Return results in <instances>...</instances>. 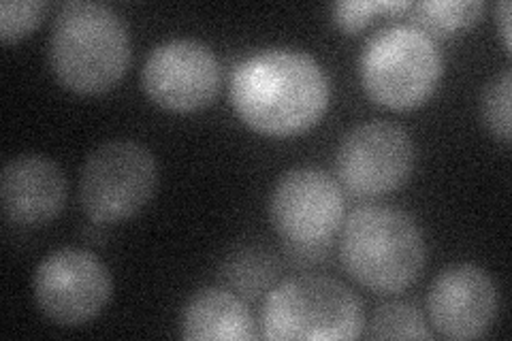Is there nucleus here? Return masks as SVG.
I'll list each match as a JSON object with an SVG mask.
<instances>
[{
	"label": "nucleus",
	"instance_id": "obj_1",
	"mask_svg": "<svg viewBox=\"0 0 512 341\" xmlns=\"http://www.w3.org/2000/svg\"><path fill=\"white\" fill-rule=\"evenodd\" d=\"M329 77L320 62L297 47H267L237 64L229 99L252 131L288 137L308 131L329 107Z\"/></svg>",
	"mask_w": 512,
	"mask_h": 341
},
{
	"label": "nucleus",
	"instance_id": "obj_2",
	"mask_svg": "<svg viewBox=\"0 0 512 341\" xmlns=\"http://www.w3.org/2000/svg\"><path fill=\"white\" fill-rule=\"evenodd\" d=\"M50 64L64 88L101 94L114 88L131 64V35L122 15L96 0H69L52 26Z\"/></svg>",
	"mask_w": 512,
	"mask_h": 341
},
{
	"label": "nucleus",
	"instance_id": "obj_3",
	"mask_svg": "<svg viewBox=\"0 0 512 341\" xmlns=\"http://www.w3.org/2000/svg\"><path fill=\"white\" fill-rule=\"evenodd\" d=\"M340 261L361 286L397 295L421 278L427 261L425 237L404 209L365 205L344 220Z\"/></svg>",
	"mask_w": 512,
	"mask_h": 341
},
{
	"label": "nucleus",
	"instance_id": "obj_4",
	"mask_svg": "<svg viewBox=\"0 0 512 341\" xmlns=\"http://www.w3.org/2000/svg\"><path fill=\"white\" fill-rule=\"evenodd\" d=\"M263 337L357 339L365 331V310L355 290L329 275H297L269 295L261 314Z\"/></svg>",
	"mask_w": 512,
	"mask_h": 341
},
{
	"label": "nucleus",
	"instance_id": "obj_5",
	"mask_svg": "<svg viewBox=\"0 0 512 341\" xmlns=\"http://www.w3.org/2000/svg\"><path fill=\"white\" fill-rule=\"evenodd\" d=\"M359 73L365 94L382 107L414 109L436 92L442 54L419 26L393 24L365 43Z\"/></svg>",
	"mask_w": 512,
	"mask_h": 341
},
{
	"label": "nucleus",
	"instance_id": "obj_6",
	"mask_svg": "<svg viewBox=\"0 0 512 341\" xmlns=\"http://www.w3.org/2000/svg\"><path fill=\"white\" fill-rule=\"evenodd\" d=\"M158 186L154 154L133 139L107 141L92 150L79 175V201L96 224L133 218L150 203Z\"/></svg>",
	"mask_w": 512,
	"mask_h": 341
},
{
	"label": "nucleus",
	"instance_id": "obj_7",
	"mask_svg": "<svg viewBox=\"0 0 512 341\" xmlns=\"http://www.w3.org/2000/svg\"><path fill=\"white\" fill-rule=\"evenodd\" d=\"M344 214L340 184L318 167L286 171L271 190V224L299 254H323L342 229Z\"/></svg>",
	"mask_w": 512,
	"mask_h": 341
},
{
	"label": "nucleus",
	"instance_id": "obj_8",
	"mask_svg": "<svg viewBox=\"0 0 512 341\" xmlns=\"http://www.w3.org/2000/svg\"><path fill=\"white\" fill-rule=\"evenodd\" d=\"M416 160L406 128L387 120L357 124L335 152V173L352 197L374 199L402 188Z\"/></svg>",
	"mask_w": 512,
	"mask_h": 341
},
{
	"label": "nucleus",
	"instance_id": "obj_9",
	"mask_svg": "<svg viewBox=\"0 0 512 341\" xmlns=\"http://www.w3.org/2000/svg\"><path fill=\"white\" fill-rule=\"evenodd\" d=\"M39 310L60 327H82L111 299L109 269L92 252L60 248L47 254L32 278Z\"/></svg>",
	"mask_w": 512,
	"mask_h": 341
},
{
	"label": "nucleus",
	"instance_id": "obj_10",
	"mask_svg": "<svg viewBox=\"0 0 512 341\" xmlns=\"http://www.w3.org/2000/svg\"><path fill=\"white\" fill-rule=\"evenodd\" d=\"M220 81L222 69L212 47L184 37L156 45L141 69V86L150 101L178 113L210 105Z\"/></svg>",
	"mask_w": 512,
	"mask_h": 341
},
{
	"label": "nucleus",
	"instance_id": "obj_11",
	"mask_svg": "<svg viewBox=\"0 0 512 341\" xmlns=\"http://www.w3.org/2000/svg\"><path fill=\"white\" fill-rule=\"evenodd\" d=\"M500 312V290L491 275L472 263L442 269L427 292L431 327L448 339H478Z\"/></svg>",
	"mask_w": 512,
	"mask_h": 341
},
{
	"label": "nucleus",
	"instance_id": "obj_12",
	"mask_svg": "<svg viewBox=\"0 0 512 341\" xmlns=\"http://www.w3.org/2000/svg\"><path fill=\"white\" fill-rule=\"evenodd\" d=\"M5 218L18 226H45L67 203V180L54 160L41 154L11 158L0 175Z\"/></svg>",
	"mask_w": 512,
	"mask_h": 341
},
{
	"label": "nucleus",
	"instance_id": "obj_13",
	"mask_svg": "<svg viewBox=\"0 0 512 341\" xmlns=\"http://www.w3.org/2000/svg\"><path fill=\"white\" fill-rule=\"evenodd\" d=\"M184 339H231L250 341L256 337V324L250 307L235 292L212 286L192 295L180 316Z\"/></svg>",
	"mask_w": 512,
	"mask_h": 341
},
{
	"label": "nucleus",
	"instance_id": "obj_14",
	"mask_svg": "<svg viewBox=\"0 0 512 341\" xmlns=\"http://www.w3.org/2000/svg\"><path fill=\"white\" fill-rule=\"evenodd\" d=\"M416 24L427 35L448 37L470 28L485 11L483 0H423L410 7Z\"/></svg>",
	"mask_w": 512,
	"mask_h": 341
},
{
	"label": "nucleus",
	"instance_id": "obj_15",
	"mask_svg": "<svg viewBox=\"0 0 512 341\" xmlns=\"http://www.w3.org/2000/svg\"><path fill=\"white\" fill-rule=\"evenodd\" d=\"M365 337L370 339H431L425 314L408 301H391L380 305L365 322Z\"/></svg>",
	"mask_w": 512,
	"mask_h": 341
},
{
	"label": "nucleus",
	"instance_id": "obj_16",
	"mask_svg": "<svg viewBox=\"0 0 512 341\" xmlns=\"http://www.w3.org/2000/svg\"><path fill=\"white\" fill-rule=\"evenodd\" d=\"M510 101H512V73L510 69L500 71L489 79V84L480 96V111L491 135L510 143L512 120H510Z\"/></svg>",
	"mask_w": 512,
	"mask_h": 341
},
{
	"label": "nucleus",
	"instance_id": "obj_17",
	"mask_svg": "<svg viewBox=\"0 0 512 341\" xmlns=\"http://www.w3.org/2000/svg\"><path fill=\"white\" fill-rule=\"evenodd\" d=\"M43 0H3L0 3V39L15 43L28 37L45 18Z\"/></svg>",
	"mask_w": 512,
	"mask_h": 341
},
{
	"label": "nucleus",
	"instance_id": "obj_18",
	"mask_svg": "<svg viewBox=\"0 0 512 341\" xmlns=\"http://www.w3.org/2000/svg\"><path fill=\"white\" fill-rule=\"evenodd\" d=\"M224 275H229L233 286L246 288L248 295H259L261 288L269 282L274 273L267 254L261 250H242L237 256H231L224 265Z\"/></svg>",
	"mask_w": 512,
	"mask_h": 341
},
{
	"label": "nucleus",
	"instance_id": "obj_19",
	"mask_svg": "<svg viewBox=\"0 0 512 341\" xmlns=\"http://www.w3.org/2000/svg\"><path fill=\"white\" fill-rule=\"evenodd\" d=\"M412 3L402 0H355V3H335L331 7L333 22L344 32H357L370 24L378 13H397L410 9Z\"/></svg>",
	"mask_w": 512,
	"mask_h": 341
},
{
	"label": "nucleus",
	"instance_id": "obj_20",
	"mask_svg": "<svg viewBox=\"0 0 512 341\" xmlns=\"http://www.w3.org/2000/svg\"><path fill=\"white\" fill-rule=\"evenodd\" d=\"M495 15H498V24H500L506 50H510V3L508 0H502L498 9H495Z\"/></svg>",
	"mask_w": 512,
	"mask_h": 341
}]
</instances>
